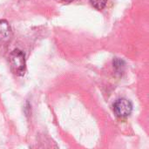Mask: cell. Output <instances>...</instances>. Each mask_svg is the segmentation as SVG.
I'll list each match as a JSON object with an SVG mask.
<instances>
[{"mask_svg": "<svg viewBox=\"0 0 149 149\" xmlns=\"http://www.w3.org/2000/svg\"><path fill=\"white\" fill-rule=\"evenodd\" d=\"M10 65L12 72L17 76H24L26 72V62L24 53L15 49L10 54Z\"/></svg>", "mask_w": 149, "mask_h": 149, "instance_id": "6da1fadb", "label": "cell"}, {"mask_svg": "<svg viewBox=\"0 0 149 149\" xmlns=\"http://www.w3.org/2000/svg\"><path fill=\"white\" fill-rule=\"evenodd\" d=\"M113 110L114 114L120 118V119H125L127 118L133 111V105L130 100L121 98L117 100L113 106Z\"/></svg>", "mask_w": 149, "mask_h": 149, "instance_id": "7a4b0ae2", "label": "cell"}, {"mask_svg": "<svg viewBox=\"0 0 149 149\" xmlns=\"http://www.w3.org/2000/svg\"><path fill=\"white\" fill-rule=\"evenodd\" d=\"M11 33L10 26L8 21L4 19L0 20V42L6 41L10 38Z\"/></svg>", "mask_w": 149, "mask_h": 149, "instance_id": "3957f363", "label": "cell"}, {"mask_svg": "<svg viewBox=\"0 0 149 149\" xmlns=\"http://www.w3.org/2000/svg\"><path fill=\"white\" fill-rule=\"evenodd\" d=\"M90 2L95 9L100 10L106 7L107 0H90Z\"/></svg>", "mask_w": 149, "mask_h": 149, "instance_id": "277c9868", "label": "cell"}, {"mask_svg": "<svg viewBox=\"0 0 149 149\" xmlns=\"http://www.w3.org/2000/svg\"><path fill=\"white\" fill-rule=\"evenodd\" d=\"M61 1H63L64 3H72L74 0H61Z\"/></svg>", "mask_w": 149, "mask_h": 149, "instance_id": "5b68a950", "label": "cell"}]
</instances>
